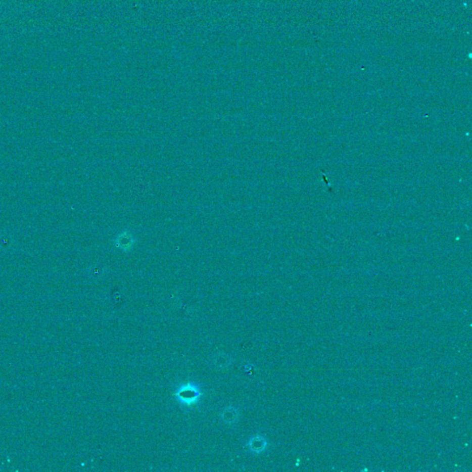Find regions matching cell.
Returning a JSON list of instances; mask_svg holds the SVG:
<instances>
[{
    "mask_svg": "<svg viewBox=\"0 0 472 472\" xmlns=\"http://www.w3.org/2000/svg\"><path fill=\"white\" fill-rule=\"evenodd\" d=\"M135 244V239L130 232L123 231L116 237V246L123 251H128Z\"/></svg>",
    "mask_w": 472,
    "mask_h": 472,
    "instance_id": "cell-2",
    "label": "cell"
},
{
    "mask_svg": "<svg viewBox=\"0 0 472 472\" xmlns=\"http://www.w3.org/2000/svg\"><path fill=\"white\" fill-rule=\"evenodd\" d=\"M199 391L194 386L191 385H186L180 389L178 391L177 396L179 399L185 404L191 405L197 401V399L199 398Z\"/></svg>",
    "mask_w": 472,
    "mask_h": 472,
    "instance_id": "cell-1",
    "label": "cell"
}]
</instances>
